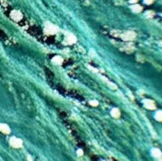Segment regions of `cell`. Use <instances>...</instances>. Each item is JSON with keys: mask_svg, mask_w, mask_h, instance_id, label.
Returning a JSON list of instances; mask_svg holds the SVG:
<instances>
[{"mask_svg": "<svg viewBox=\"0 0 162 161\" xmlns=\"http://www.w3.org/2000/svg\"><path fill=\"white\" fill-rule=\"evenodd\" d=\"M121 37L125 41H131V40H133L135 38V33L133 32H126L122 34Z\"/></svg>", "mask_w": 162, "mask_h": 161, "instance_id": "1", "label": "cell"}, {"mask_svg": "<svg viewBox=\"0 0 162 161\" xmlns=\"http://www.w3.org/2000/svg\"><path fill=\"white\" fill-rule=\"evenodd\" d=\"M136 1H137V0H131V2H132V3H135Z\"/></svg>", "mask_w": 162, "mask_h": 161, "instance_id": "15", "label": "cell"}, {"mask_svg": "<svg viewBox=\"0 0 162 161\" xmlns=\"http://www.w3.org/2000/svg\"><path fill=\"white\" fill-rule=\"evenodd\" d=\"M144 2H145V4H147V5H150V4H152L154 2V0H144Z\"/></svg>", "mask_w": 162, "mask_h": 161, "instance_id": "12", "label": "cell"}, {"mask_svg": "<svg viewBox=\"0 0 162 161\" xmlns=\"http://www.w3.org/2000/svg\"><path fill=\"white\" fill-rule=\"evenodd\" d=\"M152 155L155 156V157H156V158H159V157H161L162 154L158 149L154 148V149H152Z\"/></svg>", "mask_w": 162, "mask_h": 161, "instance_id": "6", "label": "cell"}, {"mask_svg": "<svg viewBox=\"0 0 162 161\" xmlns=\"http://www.w3.org/2000/svg\"><path fill=\"white\" fill-rule=\"evenodd\" d=\"M161 45H162V43H161Z\"/></svg>", "mask_w": 162, "mask_h": 161, "instance_id": "16", "label": "cell"}, {"mask_svg": "<svg viewBox=\"0 0 162 161\" xmlns=\"http://www.w3.org/2000/svg\"><path fill=\"white\" fill-rule=\"evenodd\" d=\"M112 115H113V117H118V116L120 115V112H119V110H118V109H116V108H114L113 111H112Z\"/></svg>", "mask_w": 162, "mask_h": 161, "instance_id": "10", "label": "cell"}, {"mask_svg": "<svg viewBox=\"0 0 162 161\" xmlns=\"http://www.w3.org/2000/svg\"><path fill=\"white\" fill-rule=\"evenodd\" d=\"M155 118L157 120V121H160L162 122V111H157L155 114Z\"/></svg>", "mask_w": 162, "mask_h": 161, "instance_id": "9", "label": "cell"}, {"mask_svg": "<svg viewBox=\"0 0 162 161\" xmlns=\"http://www.w3.org/2000/svg\"><path fill=\"white\" fill-rule=\"evenodd\" d=\"M52 62H53V64L61 65L63 63V58L61 56H59V55H56V56H54L52 58Z\"/></svg>", "mask_w": 162, "mask_h": 161, "instance_id": "7", "label": "cell"}, {"mask_svg": "<svg viewBox=\"0 0 162 161\" xmlns=\"http://www.w3.org/2000/svg\"><path fill=\"white\" fill-rule=\"evenodd\" d=\"M131 9H132V11H133V13H136V14H138V13H140V12L142 11V7H141L140 5H137V4L133 5V6L131 7Z\"/></svg>", "mask_w": 162, "mask_h": 161, "instance_id": "8", "label": "cell"}, {"mask_svg": "<svg viewBox=\"0 0 162 161\" xmlns=\"http://www.w3.org/2000/svg\"><path fill=\"white\" fill-rule=\"evenodd\" d=\"M58 31L57 27L52 25V24H50V23H47L46 24V29H45V32L47 33H50V34H53L55 32Z\"/></svg>", "mask_w": 162, "mask_h": 161, "instance_id": "2", "label": "cell"}, {"mask_svg": "<svg viewBox=\"0 0 162 161\" xmlns=\"http://www.w3.org/2000/svg\"><path fill=\"white\" fill-rule=\"evenodd\" d=\"M90 104H91V105H93V106H96L98 103H97L96 100H94V101H91V102H90Z\"/></svg>", "mask_w": 162, "mask_h": 161, "instance_id": "14", "label": "cell"}, {"mask_svg": "<svg viewBox=\"0 0 162 161\" xmlns=\"http://www.w3.org/2000/svg\"><path fill=\"white\" fill-rule=\"evenodd\" d=\"M12 143H15V145L17 146L18 144H20V141L19 140H12Z\"/></svg>", "mask_w": 162, "mask_h": 161, "instance_id": "13", "label": "cell"}, {"mask_svg": "<svg viewBox=\"0 0 162 161\" xmlns=\"http://www.w3.org/2000/svg\"><path fill=\"white\" fill-rule=\"evenodd\" d=\"M11 17H12V19H14L15 21H19V20H21L22 19V14L19 12V11H13L12 13H11Z\"/></svg>", "mask_w": 162, "mask_h": 161, "instance_id": "4", "label": "cell"}, {"mask_svg": "<svg viewBox=\"0 0 162 161\" xmlns=\"http://www.w3.org/2000/svg\"><path fill=\"white\" fill-rule=\"evenodd\" d=\"M66 41L68 44H74L76 42V37L73 33H68L66 36Z\"/></svg>", "mask_w": 162, "mask_h": 161, "instance_id": "5", "label": "cell"}, {"mask_svg": "<svg viewBox=\"0 0 162 161\" xmlns=\"http://www.w3.org/2000/svg\"><path fill=\"white\" fill-rule=\"evenodd\" d=\"M0 130H1V131H3L4 132H8L10 131V129H9L6 125H0Z\"/></svg>", "mask_w": 162, "mask_h": 161, "instance_id": "11", "label": "cell"}, {"mask_svg": "<svg viewBox=\"0 0 162 161\" xmlns=\"http://www.w3.org/2000/svg\"><path fill=\"white\" fill-rule=\"evenodd\" d=\"M143 105H144V107H145L146 109H148V110H155V104L151 99H145L143 101Z\"/></svg>", "mask_w": 162, "mask_h": 161, "instance_id": "3", "label": "cell"}]
</instances>
